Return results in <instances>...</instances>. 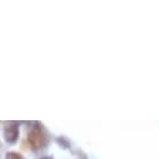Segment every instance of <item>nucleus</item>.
<instances>
[{
	"label": "nucleus",
	"instance_id": "7ed1b4c3",
	"mask_svg": "<svg viewBox=\"0 0 159 159\" xmlns=\"http://www.w3.org/2000/svg\"><path fill=\"white\" fill-rule=\"evenodd\" d=\"M5 159H23V155L16 152H9V153H7Z\"/></svg>",
	"mask_w": 159,
	"mask_h": 159
},
{
	"label": "nucleus",
	"instance_id": "f257e3e1",
	"mask_svg": "<svg viewBox=\"0 0 159 159\" xmlns=\"http://www.w3.org/2000/svg\"><path fill=\"white\" fill-rule=\"evenodd\" d=\"M28 142L33 149H35V150L40 149L43 143H44V135H43L42 130L38 129V128H33L28 133Z\"/></svg>",
	"mask_w": 159,
	"mask_h": 159
},
{
	"label": "nucleus",
	"instance_id": "f03ea898",
	"mask_svg": "<svg viewBox=\"0 0 159 159\" xmlns=\"http://www.w3.org/2000/svg\"><path fill=\"white\" fill-rule=\"evenodd\" d=\"M4 137L8 143H15L19 137V128L16 124H10L4 130Z\"/></svg>",
	"mask_w": 159,
	"mask_h": 159
}]
</instances>
